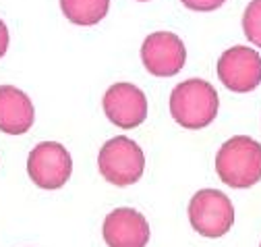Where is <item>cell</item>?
I'll list each match as a JSON object with an SVG mask.
<instances>
[{
  "instance_id": "obj_1",
  "label": "cell",
  "mask_w": 261,
  "mask_h": 247,
  "mask_svg": "<svg viewBox=\"0 0 261 247\" xmlns=\"http://www.w3.org/2000/svg\"><path fill=\"white\" fill-rule=\"evenodd\" d=\"M216 172L232 189H249L261 181V143L249 135H234L216 154Z\"/></svg>"
},
{
  "instance_id": "obj_2",
  "label": "cell",
  "mask_w": 261,
  "mask_h": 247,
  "mask_svg": "<svg viewBox=\"0 0 261 247\" xmlns=\"http://www.w3.org/2000/svg\"><path fill=\"white\" fill-rule=\"evenodd\" d=\"M220 98L205 79H187L170 94V114L185 129H203L216 120Z\"/></svg>"
},
{
  "instance_id": "obj_3",
  "label": "cell",
  "mask_w": 261,
  "mask_h": 247,
  "mask_svg": "<svg viewBox=\"0 0 261 247\" xmlns=\"http://www.w3.org/2000/svg\"><path fill=\"white\" fill-rule=\"evenodd\" d=\"M97 168L100 175L116 187L135 185L145 170V156L137 141L124 135L108 139L97 154Z\"/></svg>"
},
{
  "instance_id": "obj_4",
  "label": "cell",
  "mask_w": 261,
  "mask_h": 247,
  "mask_svg": "<svg viewBox=\"0 0 261 247\" xmlns=\"http://www.w3.org/2000/svg\"><path fill=\"white\" fill-rule=\"evenodd\" d=\"M189 223L201 237L220 239L234 225V206L218 189H201L189 202Z\"/></svg>"
},
{
  "instance_id": "obj_5",
  "label": "cell",
  "mask_w": 261,
  "mask_h": 247,
  "mask_svg": "<svg viewBox=\"0 0 261 247\" xmlns=\"http://www.w3.org/2000/svg\"><path fill=\"white\" fill-rule=\"evenodd\" d=\"M73 158L69 150L58 141L38 143L27 156V175L40 189H60L71 179Z\"/></svg>"
},
{
  "instance_id": "obj_6",
  "label": "cell",
  "mask_w": 261,
  "mask_h": 247,
  "mask_svg": "<svg viewBox=\"0 0 261 247\" xmlns=\"http://www.w3.org/2000/svg\"><path fill=\"white\" fill-rule=\"evenodd\" d=\"M218 77L226 89L249 94L261 83V56L249 46L228 48L218 60Z\"/></svg>"
},
{
  "instance_id": "obj_7",
  "label": "cell",
  "mask_w": 261,
  "mask_h": 247,
  "mask_svg": "<svg viewBox=\"0 0 261 247\" xmlns=\"http://www.w3.org/2000/svg\"><path fill=\"white\" fill-rule=\"evenodd\" d=\"M141 60L153 77H172L180 73L187 63V48L176 34L155 32L145 38Z\"/></svg>"
},
{
  "instance_id": "obj_8",
  "label": "cell",
  "mask_w": 261,
  "mask_h": 247,
  "mask_svg": "<svg viewBox=\"0 0 261 247\" xmlns=\"http://www.w3.org/2000/svg\"><path fill=\"white\" fill-rule=\"evenodd\" d=\"M104 114L114 127L135 129L147 118V98L133 83H114L102 100Z\"/></svg>"
},
{
  "instance_id": "obj_9",
  "label": "cell",
  "mask_w": 261,
  "mask_h": 247,
  "mask_svg": "<svg viewBox=\"0 0 261 247\" xmlns=\"http://www.w3.org/2000/svg\"><path fill=\"white\" fill-rule=\"evenodd\" d=\"M149 235L145 216L133 208L112 210L102 225V237L108 247H145Z\"/></svg>"
},
{
  "instance_id": "obj_10",
  "label": "cell",
  "mask_w": 261,
  "mask_h": 247,
  "mask_svg": "<svg viewBox=\"0 0 261 247\" xmlns=\"http://www.w3.org/2000/svg\"><path fill=\"white\" fill-rule=\"evenodd\" d=\"M36 118L34 102L15 85H0V131L7 135H23Z\"/></svg>"
},
{
  "instance_id": "obj_11",
  "label": "cell",
  "mask_w": 261,
  "mask_h": 247,
  "mask_svg": "<svg viewBox=\"0 0 261 247\" xmlns=\"http://www.w3.org/2000/svg\"><path fill=\"white\" fill-rule=\"evenodd\" d=\"M110 0H60V9L75 25H97L108 15Z\"/></svg>"
},
{
  "instance_id": "obj_12",
  "label": "cell",
  "mask_w": 261,
  "mask_h": 247,
  "mask_svg": "<svg viewBox=\"0 0 261 247\" xmlns=\"http://www.w3.org/2000/svg\"><path fill=\"white\" fill-rule=\"evenodd\" d=\"M243 29L249 42L261 48V0H251L243 15Z\"/></svg>"
},
{
  "instance_id": "obj_13",
  "label": "cell",
  "mask_w": 261,
  "mask_h": 247,
  "mask_svg": "<svg viewBox=\"0 0 261 247\" xmlns=\"http://www.w3.org/2000/svg\"><path fill=\"white\" fill-rule=\"evenodd\" d=\"M180 3L191 9V11H199V13H207V11H216L220 9L226 0H180Z\"/></svg>"
},
{
  "instance_id": "obj_14",
  "label": "cell",
  "mask_w": 261,
  "mask_h": 247,
  "mask_svg": "<svg viewBox=\"0 0 261 247\" xmlns=\"http://www.w3.org/2000/svg\"><path fill=\"white\" fill-rule=\"evenodd\" d=\"M7 48H9V29H7L5 21L0 19V58L5 56Z\"/></svg>"
},
{
  "instance_id": "obj_15",
  "label": "cell",
  "mask_w": 261,
  "mask_h": 247,
  "mask_svg": "<svg viewBox=\"0 0 261 247\" xmlns=\"http://www.w3.org/2000/svg\"><path fill=\"white\" fill-rule=\"evenodd\" d=\"M139 3H147V0H139Z\"/></svg>"
},
{
  "instance_id": "obj_16",
  "label": "cell",
  "mask_w": 261,
  "mask_h": 247,
  "mask_svg": "<svg viewBox=\"0 0 261 247\" xmlns=\"http://www.w3.org/2000/svg\"><path fill=\"white\" fill-rule=\"evenodd\" d=\"M259 247H261V243H259Z\"/></svg>"
}]
</instances>
